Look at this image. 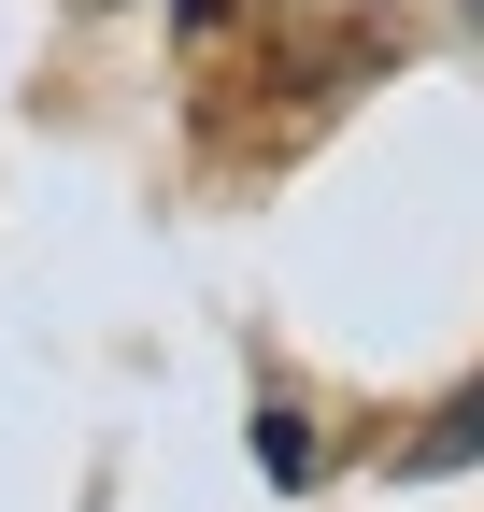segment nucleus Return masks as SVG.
I'll use <instances>...</instances> for the list:
<instances>
[{"mask_svg":"<svg viewBox=\"0 0 484 512\" xmlns=\"http://www.w3.org/2000/svg\"><path fill=\"white\" fill-rule=\"evenodd\" d=\"M470 456H484V384H456V399L413 427V470H470Z\"/></svg>","mask_w":484,"mask_h":512,"instance_id":"nucleus-1","label":"nucleus"}]
</instances>
